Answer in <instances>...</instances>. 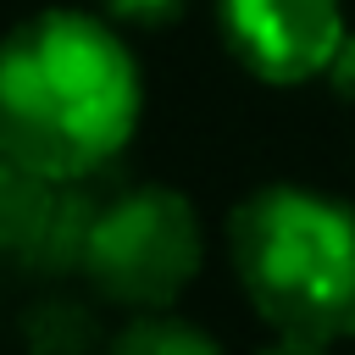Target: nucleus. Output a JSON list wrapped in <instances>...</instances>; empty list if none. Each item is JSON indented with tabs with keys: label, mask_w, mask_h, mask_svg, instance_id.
Listing matches in <instances>:
<instances>
[{
	"label": "nucleus",
	"mask_w": 355,
	"mask_h": 355,
	"mask_svg": "<svg viewBox=\"0 0 355 355\" xmlns=\"http://www.w3.org/2000/svg\"><path fill=\"white\" fill-rule=\"evenodd\" d=\"M139 122V67L89 11H39L0 39V155L55 183L94 178Z\"/></svg>",
	"instance_id": "1"
},
{
	"label": "nucleus",
	"mask_w": 355,
	"mask_h": 355,
	"mask_svg": "<svg viewBox=\"0 0 355 355\" xmlns=\"http://www.w3.org/2000/svg\"><path fill=\"white\" fill-rule=\"evenodd\" d=\"M227 244L250 305L277 333L322 344L355 333V205L272 183L233 211Z\"/></svg>",
	"instance_id": "2"
},
{
	"label": "nucleus",
	"mask_w": 355,
	"mask_h": 355,
	"mask_svg": "<svg viewBox=\"0 0 355 355\" xmlns=\"http://www.w3.org/2000/svg\"><path fill=\"white\" fill-rule=\"evenodd\" d=\"M200 216L178 189L133 183L100 200L89 244H83V277L100 300L128 311H166L200 272Z\"/></svg>",
	"instance_id": "3"
},
{
	"label": "nucleus",
	"mask_w": 355,
	"mask_h": 355,
	"mask_svg": "<svg viewBox=\"0 0 355 355\" xmlns=\"http://www.w3.org/2000/svg\"><path fill=\"white\" fill-rule=\"evenodd\" d=\"M227 50L266 83H305L344 50L338 0H216Z\"/></svg>",
	"instance_id": "4"
},
{
	"label": "nucleus",
	"mask_w": 355,
	"mask_h": 355,
	"mask_svg": "<svg viewBox=\"0 0 355 355\" xmlns=\"http://www.w3.org/2000/svg\"><path fill=\"white\" fill-rule=\"evenodd\" d=\"M22 338H28L33 355H89L94 338H100V327H94V316H89L83 300H61L55 294V300H39L22 316Z\"/></svg>",
	"instance_id": "5"
},
{
	"label": "nucleus",
	"mask_w": 355,
	"mask_h": 355,
	"mask_svg": "<svg viewBox=\"0 0 355 355\" xmlns=\"http://www.w3.org/2000/svg\"><path fill=\"white\" fill-rule=\"evenodd\" d=\"M105 355H222L211 333H200L194 322L183 316H166V311H144L133 316L111 344Z\"/></svg>",
	"instance_id": "6"
},
{
	"label": "nucleus",
	"mask_w": 355,
	"mask_h": 355,
	"mask_svg": "<svg viewBox=\"0 0 355 355\" xmlns=\"http://www.w3.org/2000/svg\"><path fill=\"white\" fill-rule=\"evenodd\" d=\"M111 17H128V22H161V17H172L183 0H100Z\"/></svg>",
	"instance_id": "7"
},
{
	"label": "nucleus",
	"mask_w": 355,
	"mask_h": 355,
	"mask_svg": "<svg viewBox=\"0 0 355 355\" xmlns=\"http://www.w3.org/2000/svg\"><path fill=\"white\" fill-rule=\"evenodd\" d=\"M261 355H327V344H322V338H305V333H283V338L266 344Z\"/></svg>",
	"instance_id": "8"
},
{
	"label": "nucleus",
	"mask_w": 355,
	"mask_h": 355,
	"mask_svg": "<svg viewBox=\"0 0 355 355\" xmlns=\"http://www.w3.org/2000/svg\"><path fill=\"white\" fill-rule=\"evenodd\" d=\"M6 277H11V266H6V261H0V294H6Z\"/></svg>",
	"instance_id": "9"
}]
</instances>
